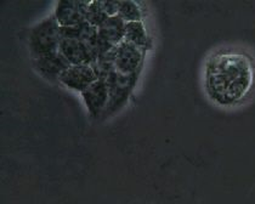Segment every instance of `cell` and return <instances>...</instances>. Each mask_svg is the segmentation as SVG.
<instances>
[{"label": "cell", "instance_id": "obj_14", "mask_svg": "<svg viewBox=\"0 0 255 204\" xmlns=\"http://www.w3.org/2000/svg\"><path fill=\"white\" fill-rule=\"evenodd\" d=\"M102 5H104V9L108 16L118 15L119 7H121V1H117V0H108V1H102Z\"/></svg>", "mask_w": 255, "mask_h": 204}, {"label": "cell", "instance_id": "obj_4", "mask_svg": "<svg viewBox=\"0 0 255 204\" xmlns=\"http://www.w3.org/2000/svg\"><path fill=\"white\" fill-rule=\"evenodd\" d=\"M59 51L71 65H91L96 62V54L79 38L66 37L60 39Z\"/></svg>", "mask_w": 255, "mask_h": 204}, {"label": "cell", "instance_id": "obj_6", "mask_svg": "<svg viewBox=\"0 0 255 204\" xmlns=\"http://www.w3.org/2000/svg\"><path fill=\"white\" fill-rule=\"evenodd\" d=\"M89 2L80 0H61L57 2L54 16L61 27H74L87 21Z\"/></svg>", "mask_w": 255, "mask_h": 204}, {"label": "cell", "instance_id": "obj_8", "mask_svg": "<svg viewBox=\"0 0 255 204\" xmlns=\"http://www.w3.org/2000/svg\"><path fill=\"white\" fill-rule=\"evenodd\" d=\"M143 49L124 40L116 46V68L119 73L132 74L141 71Z\"/></svg>", "mask_w": 255, "mask_h": 204}, {"label": "cell", "instance_id": "obj_5", "mask_svg": "<svg viewBox=\"0 0 255 204\" xmlns=\"http://www.w3.org/2000/svg\"><path fill=\"white\" fill-rule=\"evenodd\" d=\"M98 79V73L91 65H72L61 74L59 81L68 89L83 93Z\"/></svg>", "mask_w": 255, "mask_h": 204}, {"label": "cell", "instance_id": "obj_10", "mask_svg": "<svg viewBox=\"0 0 255 204\" xmlns=\"http://www.w3.org/2000/svg\"><path fill=\"white\" fill-rule=\"evenodd\" d=\"M127 22L121 16H110L99 27V38L113 46H117L126 39Z\"/></svg>", "mask_w": 255, "mask_h": 204}, {"label": "cell", "instance_id": "obj_9", "mask_svg": "<svg viewBox=\"0 0 255 204\" xmlns=\"http://www.w3.org/2000/svg\"><path fill=\"white\" fill-rule=\"evenodd\" d=\"M34 66L37 71L45 78L50 79V81H59L61 74L66 70H68L72 65L57 50L34 59Z\"/></svg>", "mask_w": 255, "mask_h": 204}, {"label": "cell", "instance_id": "obj_13", "mask_svg": "<svg viewBox=\"0 0 255 204\" xmlns=\"http://www.w3.org/2000/svg\"><path fill=\"white\" fill-rule=\"evenodd\" d=\"M118 16H121L126 22H138L142 17L140 6L131 0H123L121 1Z\"/></svg>", "mask_w": 255, "mask_h": 204}, {"label": "cell", "instance_id": "obj_1", "mask_svg": "<svg viewBox=\"0 0 255 204\" xmlns=\"http://www.w3.org/2000/svg\"><path fill=\"white\" fill-rule=\"evenodd\" d=\"M254 83V66L243 52L220 51L207 63L206 85L219 104L232 106L246 99Z\"/></svg>", "mask_w": 255, "mask_h": 204}, {"label": "cell", "instance_id": "obj_12", "mask_svg": "<svg viewBox=\"0 0 255 204\" xmlns=\"http://www.w3.org/2000/svg\"><path fill=\"white\" fill-rule=\"evenodd\" d=\"M110 16L107 15V12L104 9V5H102V1H99V0H95V1L89 2L88 11H87V21L90 24H93L94 27L99 28L105 21Z\"/></svg>", "mask_w": 255, "mask_h": 204}, {"label": "cell", "instance_id": "obj_11", "mask_svg": "<svg viewBox=\"0 0 255 204\" xmlns=\"http://www.w3.org/2000/svg\"><path fill=\"white\" fill-rule=\"evenodd\" d=\"M126 41L134 44L137 48L146 49L148 45V38L146 34L142 21L127 22L126 24Z\"/></svg>", "mask_w": 255, "mask_h": 204}, {"label": "cell", "instance_id": "obj_3", "mask_svg": "<svg viewBox=\"0 0 255 204\" xmlns=\"http://www.w3.org/2000/svg\"><path fill=\"white\" fill-rule=\"evenodd\" d=\"M138 73L140 71L132 74H123L116 71L110 74L106 79H104L110 89V102H108L104 117L112 114L124 106L137 81Z\"/></svg>", "mask_w": 255, "mask_h": 204}, {"label": "cell", "instance_id": "obj_2", "mask_svg": "<svg viewBox=\"0 0 255 204\" xmlns=\"http://www.w3.org/2000/svg\"><path fill=\"white\" fill-rule=\"evenodd\" d=\"M61 26L54 15L35 24L29 33V50L33 59L59 50Z\"/></svg>", "mask_w": 255, "mask_h": 204}, {"label": "cell", "instance_id": "obj_7", "mask_svg": "<svg viewBox=\"0 0 255 204\" xmlns=\"http://www.w3.org/2000/svg\"><path fill=\"white\" fill-rule=\"evenodd\" d=\"M82 98L87 104L89 114L91 117H104L108 102H110V89L106 82L98 79L85 92L82 93Z\"/></svg>", "mask_w": 255, "mask_h": 204}]
</instances>
